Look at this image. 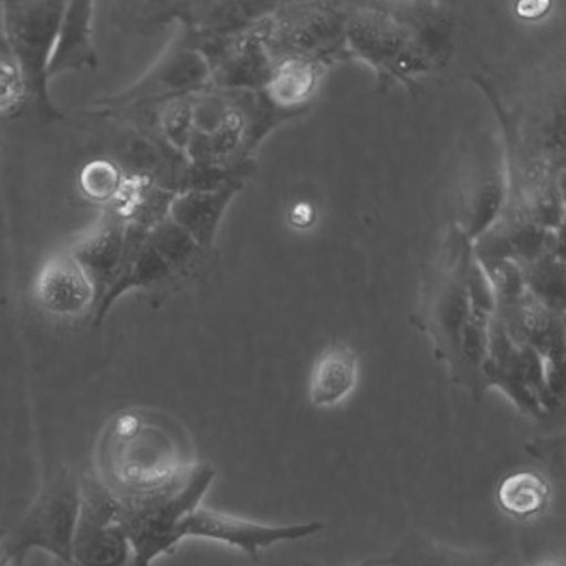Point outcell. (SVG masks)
<instances>
[{
	"mask_svg": "<svg viewBox=\"0 0 566 566\" xmlns=\"http://www.w3.org/2000/svg\"><path fill=\"white\" fill-rule=\"evenodd\" d=\"M216 480L212 464L197 463L186 483L167 495L148 501L119 502V522L133 547V566H151L180 546L178 528L184 517L199 509Z\"/></svg>",
	"mask_w": 566,
	"mask_h": 566,
	"instance_id": "3957f363",
	"label": "cell"
},
{
	"mask_svg": "<svg viewBox=\"0 0 566 566\" xmlns=\"http://www.w3.org/2000/svg\"><path fill=\"white\" fill-rule=\"evenodd\" d=\"M306 566H314V565H306ZM357 566H386V563L384 560H365V563H360V565Z\"/></svg>",
	"mask_w": 566,
	"mask_h": 566,
	"instance_id": "e0dca14e",
	"label": "cell"
},
{
	"mask_svg": "<svg viewBox=\"0 0 566 566\" xmlns=\"http://www.w3.org/2000/svg\"><path fill=\"white\" fill-rule=\"evenodd\" d=\"M384 563L386 566H502L495 554L458 549L424 534L406 536Z\"/></svg>",
	"mask_w": 566,
	"mask_h": 566,
	"instance_id": "8fae6325",
	"label": "cell"
},
{
	"mask_svg": "<svg viewBox=\"0 0 566 566\" xmlns=\"http://www.w3.org/2000/svg\"><path fill=\"white\" fill-rule=\"evenodd\" d=\"M55 566H59V565H55Z\"/></svg>",
	"mask_w": 566,
	"mask_h": 566,
	"instance_id": "ac0fdd59",
	"label": "cell"
},
{
	"mask_svg": "<svg viewBox=\"0 0 566 566\" xmlns=\"http://www.w3.org/2000/svg\"><path fill=\"white\" fill-rule=\"evenodd\" d=\"M36 298L50 314L74 317L84 314L95 298V285L76 259L55 255L36 277Z\"/></svg>",
	"mask_w": 566,
	"mask_h": 566,
	"instance_id": "52a82bcc",
	"label": "cell"
},
{
	"mask_svg": "<svg viewBox=\"0 0 566 566\" xmlns=\"http://www.w3.org/2000/svg\"><path fill=\"white\" fill-rule=\"evenodd\" d=\"M25 93V84L20 66L15 63L12 52L0 50V108L18 103Z\"/></svg>",
	"mask_w": 566,
	"mask_h": 566,
	"instance_id": "5bb4252c",
	"label": "cell"
},
{
	"mask_svg": "<svg viewBox=\"0 0 566 566\" xmlns=\"http://www.w3.org/2000/svg\"><path fill=\"white\" fill-rule=\"evenodd\" d=\"M533 566H565V563H563V559H559V557H546V559L534 563Z\"/></svg>",
	"mask_w": 566,
	"mask_h": 566,
	"instance_id": "9a60e30c",
	"label": "cell"
},
{
	"mask_svg": "<svg viewBox=\"0 0 566 566\" xmlns=\"http://www.w3.org/2000/svg\"><path fill=\"white\" fill-rule=\"evenodd\" d=\"M357 384V357L346 346H333L319 355L310 378V400L317 408H331L348 399Z\"/></svg>",
	"mask_w": 566,
	"mask_h": 566,
	"instance_id": "30bf717a",
	"label": "cell"
},
{
	"mask_svg": "<svg viewBox=\"0 0 566 566\" xmlns=\"http://www.w3.org/2000/svg\"><path fill=\"white\" fill-rule=\"evenodd\" d=\"M91 15H93L91 2H71L69 8H65L57 40L53 45L50 66H48V77L57 76L66 71H82V69L95 71L97 55L91 40Z\"/></svg>",
	"mask_w": 566,
	"mask_h": 566,
	"instance_id": "ba28073f",
	"label": "cell"
},
{
	"mask_svg": "<svg viewBox=\"0 0 566 566\" xmlns=\"http://www.w3.org/2000/svg\"><path fill=\"white\" fill-rule=\"evenodd\" d=\"M80 514V478L59 469L12 533H7L2 552L10 566H25L29 555L44 552L55 565L72 566V544Z\"/></svg>",
	"mask_w": 566,
	"mask_h": 566,
	"instance_id": "7a4b0ae2",
	"label": "cell"
},
{
	"mask_svg": "<svg viewBox=\"0 0 566 566\" xmlns=\"http://www.w3.org/2000/svg\"><path fill=\"white\" fill-rule=\"evenodd\" d=\"M101 482L117 501H148L181 488L197 467L180 427L151 413H119L101 446Z\"/></svg>",
	"mask_w": 566,
	"mask_h": 566,
	"instance_id": "6da1fadb",
	"label": "cell"
},
{
	"mask_svg": "<svg viewBox=\"0 0 566 566\" xmlns=\"http://www.w3.org/2000/svg\"><path fill=\"white\" fill-rule=\"evenodd\" d=\"M552 502V488L546 478L520 470L504 476L496 488L499 509L520 522H528L546 512Z\"/></svg>",
	"mask_w": 566,
	"mask_h": 566,
	"instance_id": "7c38bea8",
	"label": "cell"
},
{
	"mask_svg": "<svg viewBox=\"0 0 566 566\" xmlns=\"http://www.w3.org/2000/svg\"><path fill=\"white\" fill-rule=\"evenodd\" d=\"M4 536H7V531H4V528H0V566H10L7 557H4V552H2V542H4Z\"/></svg>",
	"mask_w": 566,
	"mask_h": 566,
	"instance_id": "2e32d148",
	"label": "cell"
},
{
	"mask_svg": "<svg viewBox=\"0 0 566 566\" xmlns=\"http://www.w3.org/2000/svg\"><path fill=\"white\" fill-rule=\"evenodd\" d=\"M8 48L20 66L27 93L33 95L44 116H57L48 95V66L59 27L63 2H8L4 4Z\"/></svg>",
	"mask_w": 566,
	"mask_h": 566,
	"instance_id": "277c9868",
	"label": "cell"
},
{
	"mask_svg": "<svg viewBox=\"0 0 566 566\" xmlns=\"http://www.w3.org/2000/svg\"><path fill=\"white\" fill-rule=\"evenodd\" d=\"M323 523L306 522L291 523V525H264V523L250 522L237 515L223 514L216 510L199 509L181 520L178 528L180 544L187 538L218 542L234 547L237 552L248 555L251 559H259L264 549L277 546L283 542L303 541L314 534L322 533Z\"/></svg>",
	"mask_w": 566,
	"mask_h": 566,
	"instance_id": "8992f818",
	"label": "cell"
},
{
	"mask_svg": "<svg viewBox=\"0 0 566 566\" xmlns=\"http://www.w3.org/2000/svg\"><path fill=\"white\" fill-rule=\"evenodd\" d=\"M119 186V175L116 168L106 161H93L82 172V187L93 199H108Z\"/></svg>",
	"mask_w": 566,
	"mask_h": 566,
	"instance_id": "4fadbf2b",
	"label": "cell"
},
{
	"mask_svg": "<svg viewBox=\"0 0 566 566\" xmlns=\"http://www.w3.org/2000/svg\"><path fill=\"white\" fill-rule=\"evenodd\" d=\"M72 566H133V547L119 522V501L91 474L80 478Z\"/></svg>",
	"mask_w": 566,
	"mask_h": 566,
	"instance_id": "5b68a950",
	"label": "cell"
},
{
	"mask_svg": "<svg viewBox=\"0 0 566 566\" xmlns=\"http://www.w3.org/2000/svg\"><path fill=\"white\" fill-rule=\"evenodd\" d=\"M123 227L116 221H103L84 240H80L72 251V258L84 269L93 285L97 283L101 295L108 283L116 282L123 261Z\"/></svg>",
	"mask_w": 566,
	"mask_h": 566,
	"instance_id": "9c48e42d",
	"label": "cell"
}]
</instances>
